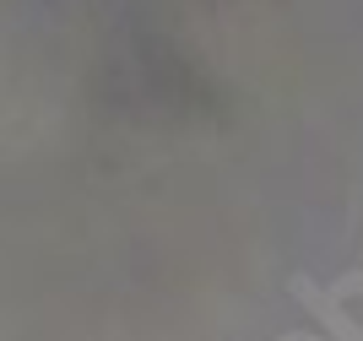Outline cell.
I'll return each mask as SVG.
<instances>
[{
	"label": "cell",
	"instance_id": "obj_1",
	"mask_svg": "<svg viewBox=\"0 0 363 341\" xmlns=\"http://www.w3.org/2000/svg\"><path fill=\"white\" fill-rule=\"evenodd\" d=\"M288 287L331 341H363V271H342L336 282H315L309 271H298Z\"/></svg>",
	"mask_w": 363,
	"mask_h": 341
},
{
	"label": "cell",
	"instance_id": "obj_2",
	"mask_svg": "<svg viewBox=\"0 0 363 341\" xmlns=\"http://www.w3.org/2000/svg\"><path fill=\"white\" fill-rule=\"evenodd\" d=\"M277 341H331V336H325V330H320V336H309V330H282Z\"/></svg>",
	"mask_w": 363,
	"mask_h": 341
}]
</instances>
